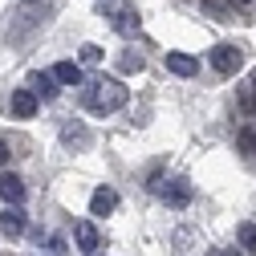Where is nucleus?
Returning <instances> with one entry per match:
<instances>
[{"instance_id":"f257e3e1","label":"nucleus","mask_w":256,"mask_h":256,"mask_svg":"<svg viewBox=\"0 0 256 256\" xmlns=\"http://www.w3.org/2000/svg\"><path fill=\"white\" fill-rule=\"evenodd\" d=\"M126 98H130V94H126V86L118 78H98V82H90L82 90V106L94 110V114H114V110L126 106Z\"/></svg>"},{"instance_id":"f03ea898","label":"nucleus","mask_w":256,"mask_h":256,"mask_svg":"<svg viewBox=\"0 0 256 256\" xmlns=\"http://www.w3.org/2000/svg\"><path fill=\"white\" fill-rule=\"evenodd\" d=\"M49 12H53V0H20V4H16V16H12L16 24L8 28V33H12V37H24L28 28H37Z\"/></svg>"},{"instance_id":"7ed1b4c3","label":"nucleus","mask_w":256,"mask_h":256,"mask_svg":"<svg viewBox=\"0 0 256 256\" xmlns=\"http://www.w3.org/2000/svg\"><path fill=\"white\" fill-rule=\"evenodd\" d=\"M208 61H212V70H216V74L232 78V74H240V66H244V53H240L236 45H216V49L208 53Z\"/></svg>"},{"instance_id":"20e7f679","label":"nucleus","mask_w":256,"mask_h":256,"mask_svg":"<svg viewBox=\"0 0 256 256\" xmlns=\"http://www.w3.org/2000/svg\"><path fill=\"white\" fill-rule=\"evenodd\" d=\"M110 24H114V33L134 37V33H138V12H134V4H114V8H110Z\"/></svg>"},{"instance_id":"39448f33","label":"nucleus","mask_w":256,"mask_h":256,"mask_svg":"<svg viewBox=\"0 0 256 256\" xmlns=\"http://www.w3.org/2000/svg\"><path fill=\"white\" fill-rule=\"evenodd\" d=\"M154 191L163 196L171 208H187L191 204V183L187 179H171V183H154Z\"/></svg>"},{"instance_id":"423d86ee","label":"nucleus","mask_w":256,"mask_h":256,"mask_svg":"<svg viewBox=\"0 0 256 256\" xmlns=\"http://www.w3.org/2000/svg\"><path fill=\"white\" fill-rule=\"evenodd\" d=\"M28 94H33L37 102H53L61 94V86L53 82V74H33V78H28Z\"/></svg>"},{"instance_id":"0eeeda50","label":"nucleus","mask_w":256,"mask_h":256,"mask_svg":"<svg viewBox=\"0 0 256 256\" xmlns=\"http://www.w3.org/2000/svg\"><path fill=\"white\" fill-rule=\"evenodd\" d=\"M114 208H118V191L114 187H98L90 196V216H110Z\"/></svg>"},{"instance_id":"6e6552de","label":"nucleus","mask_w":256,"mask_h":256,"mask_svg":"<svg viewBox=\"0 0 256 256\" xmlns=\"http://www.w3.org/2000/svg\"><path fill=\"white\" fill-rule=\"evenodd\" d=\"M0 200L16 208V204L24 200V179H20V175H12V171H4V175H0Z\"/></svg>"},{"instance_id":"1a4fd4ad","label":"nucleus","mask_w":256,"mask_h":256,"mask_svg":"<svg viewBox=\"0 0 256 256\" xmlns=\"http://www.w3.org/2000/svg\"><path fill=\"white\" fill-rule=\"evenodd\" d=\"M74 240H78V248H82L86 256H94V248H98V244H102V236H98V228H94V224H90V220H82V224H78V228H74Z\"/></svg>"},{"instance_id":"9d476101","label":"nucleus","mask_w":256,"mask_h":256,"mask_svg":"<svg viewBox=\"0 0 256 256\" xmlns=\"http://www.w3.org/2000/svg\"><path fill=\"white\" fill-rule=\"evenodd\" d=\"M167 70H171V74H179V78H196L200 61L191 57V53H167Z\"/></svg>"},{"instance_id":"9b49d317","label":"nucleus","mask_w":256,"mask_h":256,"mask_svg":"<svg viewBox=\"0 0 256 256\" xmlns=\"http://www.w3.org/2000/svg\"><path fill=\"white\" fill-rule=\"evenodd\" d=\"M53 82L57 86H82L86 78H82V66H74V61H57V66H53Z\"/></svg>"},{"instance_id":"f8f14e48","label":"nucleus","mask_w":256,"mask_h":256,"mask_svg":"<svg viewBox=\"0 0 256 256\" xmlns=\"http://www.w3.org/2000/svg\"><path fill=\"white\" fill-rule=\"evenodd\" d=\"M8 106H12V114H16V118H33L41 102H37V98H33V94H28V90H16Z\"/></svg>"},{"instance_id":"ddd939ff","label":"nucleus","mask_w":256,"mask_h":256,"mask_svg":"<svg viewBox=\"0 0 256 256\" xmlns=\"http://www.w3.org/2000/svg\"><path fill=\"white\" fill-rule=\"evenodd\" d=\"M0 232H4V236H20L24 232V216L16 208H4V212H0Z\"/></svg>"},{"instance_id":"4468645a","label":"nucleus","mask_w":256,"mask_h":256,"mask_svg":"<svg viewBox=\"0 0 256 256\" xmlns=\"http://www.w3.org/2000/svg\"><path fill=\"white\" fill-rule=\"evenodd\" d=\"M61 142H70V146H86V142H90V130H86L82 122H66V126H61Z\"/></svg>"},{"instance_id":"2eb2a0df","label":"nucleus","mask_w":256,"mask_h":256,"mask_svg":"<svg viewBox=\"0 0 256 256\" xmlns=\"http://www.w3.org/2000/svg\"><path fill=\"white\" fill-rule=\"evenodd\" d=\"M118 70H122V74H138V70H142V57H138V53H130V49H126V53L118 57Z\"/></svg>"},{"instance_id":"dca6fc26","label":"nucleus","mask_w":256,"mask_h":256,"mask_svg":"<svg viewBox=\"0 0 256 256\" xmlns=\"http://www.w3.org/2000/svg\"><path fill=\"white\" fill-rule=\"evenodd\" d=\"M240 244L248 256H256V224H240Z\"/></svg>"},{"instance_id":"f3484780","label":"nucleus","mask_w":256,"mask_h":256,"mask_svg":"<svg viewBox=\"0 0 256 256\" xmlns=\"http://www.w3.org/2000/svg\"><path fill=\"white\" fill-rule=\"evenodd\" d=\"M102 61V49L98 45H82V66H98Z\"/></svg>"},{"instance_id":"a211bd4d","label":"nucleus","mask_w":256,"mask_h":256,"mask_svg":"<svg viewBox=\"0 0 256 256\" xmlns=\"http://www.w3.org/2000/svg\"><path fill=\"white\" fill-rule=\"evenodd\" d=\"M240 142H244V150L256 158V134H252V130H244V134H240Z\"/></svg>"},{"instance_id":"6ab92c4d","label":"nucleus","mask_w":256,"mask_h":256,"mask_svg":"<svg viewBox=\"0 0 256 256\" xmlns=\"http://www.w3.org/2000/svg\"><path fill=\"white\" fill-rule=\"evenodd\" d=\"M8 163V142H0V167Z\"/></svg>"},{"instance_id":"aec40b11","label":"nucleus","mask_w":256,"mask_h":256,"mask_svg":"<svg viewBox=\"0 0 256 256\" xmlns=\"http://www.w3.org/2000/svg\"><path fill=\"white\" fill-rule=\"evenodd\" d=\"M232 4H252V0H232Z\"/></svg>"},{"instance_id":"412c9836","label":"nucleus","mask_w":256,"mask_h":256,"mask_svg":"<svg viewBox=\"0 0 256 256\" xmlns=\"http://www.w3.org/2000/svg\"><path fill=\"white\" fill-rule=\"evenodd\" d=\"M94 256H98V252H94Z\"/></svg>"}]
</instances>
